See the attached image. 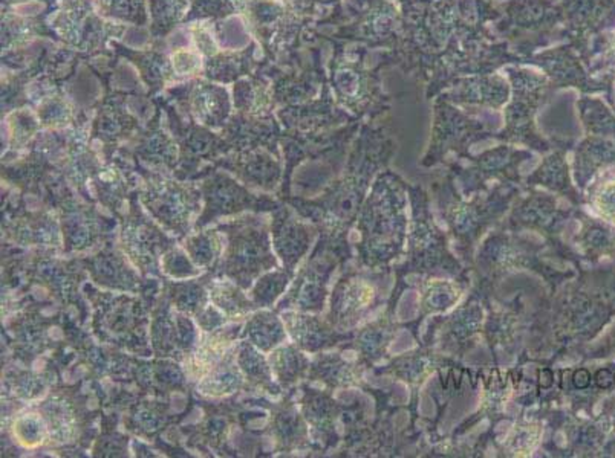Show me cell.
<instances>
[{
    "label": "cell",
    "instance_id": "cell-1",
    "mask_svg": "<svg viewBox=\"0 0 615 458\" xmlns=\"http://www.w3.org/2000/svg\"><path fill=\"white\" fill-rule=\"evenodd\" d=\"M225 229L230 243L224 255V270L236 285L246 289L251 286L254 277L276 265L268 233L264 223L254 225L253 222L234 223Z\"/></svg>",
    "mask_w": 615,
    "mask_h": 458
},
{
    "label": "cell",
    "instance_id": "cell-2",
    "mask_svg": "<svg viewBox=\"0 0 615 458\" xmlns=\"http://www.w3.org/2000/svg\"><path fill=\"white\" fill-rule=\"evenodd\" d=\"M279 322L274 320L273 313L262 312L253 316V320L246 324V336L250 337L251 344L261 348V350H271L282 337Z\"/></svg>",
    "mask_w": 615,
    "mask_h": 458
},
{
    "label": "cell",
    "instance_id": "cell-3",
    "mask_svg": "<svg viewBox=\"0 0 615 458\" xmlns=\"http://www.w3.org/2000/svg\"><path fill=\"white\" fill-rule=\"evenodd\" d=\"M210 293L213 302L226 315H242L244 312L254 307V302L248 301L242 293L236 289V286L230 285V283L216 285Z\"/></svg>",
    "mask_w": 615,
    "mask_h": 458
},
{
    "label": "cell",
    "instance_id": "cell-4",
    "mask_svg": "<svg viewBox=\"0 0 615 458\" xmlns=\"http://www.w3.org/2000/svg\"><path fill=\"white\" fill-rule=\"evenodd\" d=\"M186 250L198 266H207L214 258H218L216 255L219 254L221 246L214 234H201L186 242Z\"/></svg>",
    "mask_w": 615,
    "mask_h": 458
},
{
    "label": "cell",
    "instance_id": "cell-5",
    "mask_svg": "<svg viewBox=\"0 0 615 458\" xmlns=\"http://www.w3.org/2000/svg\"><path fill=\"white\" fill-rule=\"evenodd\" d=\"M286 285V277L280 274H266L259 278L257 285L253 289L251 298L254 305L259 307H268L280 295V290Z\"/></svg>",
    "mask_w": 615,
    "mask_h": 458
},
{
    "label": "cell",
    "instance_id": "cell-6",
    "mask_svg": "<svg viewBox=\"0 0 615 458\" xmlns=\"http://www.w3.org/2000/svg\"><path fill=\"white\" fill-rule=\"evenodd\" d=\"M239 364L246 376H250L251 380L262 382V384H269L271 376H269L268 365L265 364L264 357L259 355L250 344H245L239 355Z\"/></svg>",
    "mask_w": 615,
    "mask_h": 458
},
{
    "label": "cell",
    "instance_id": "cell-7",
    "mask_svg": "<svg viewBox=\"0 0 615 458\" xmlns=\"http://www.w3.org/2000/svg\"><path fill=\"white\" fill-rule=\"evenodd\" d=\"M163 266H164V270L171 277L184 278V277H191L198 274V270L190 265L187 255L179 253V250H171L170 254H167L163 261Z\"/></svg>",
    "mask_w": 615,
    "mask_h": 458
},
{
    "label": "cell",
    "instance_id": "cell-8",
    "mask_svg": "<svg viewBox=\"0 0 615 458\" xmlns=\"http://www.w3.org/2000/svg\"><path fill=\"white\" fill-rule=\"evenodd\" d=\"M596 382L600 388H609L614 384V376L609 370H600L596 376Z\"/></svg>",
    "mask_w": 615,
    "mask_h": 458
},
{
    "label": "cell",
    "instance_id": "cell-9",
    "mask_svg": "<svg viewBox=\"0 0 615 458\" xmlns=\"http://www.w3.org/2000/svg\"><path fill=\"white\" fill-rule=\"evenodd\" d=\"M589 382H591V375L586 372V370H579V372L574 375V384L579 388L588 387Z\"/></svg>",
    "mask_w": 615,
    "mask_h": 458
},
{
    "label": "cell",
    "instance_id": "cell-10",
    "mask_svg": "<svg viewBox=\"0 0 615 458\" xmlns=\"http://www.w3.org/2000/svg\"><path fill=\"white\" fill-rule=\"evenodd\" d=\"M614 380H615V376H614Z\"/></svg>",
    "mask_w": 615,
    "mask_h": 458
}]
</instances>
